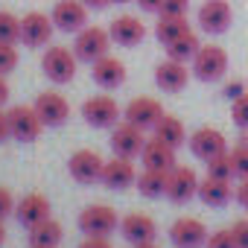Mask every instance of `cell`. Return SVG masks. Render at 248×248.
<instances>
[{
  "instance_id": "obj_13",
  "label": "cell",
  "mask_w": 248,
  "mask_h": 248,
  "mask_svg": "<svg viewBox=\"0 0 248 248\" xmlns=\"http://www.w3.org/2000/svg\"><path fill=\"white\" fill-rule=\"evenodd\" d=\"M53 32H56V24H53V15H44V12H27L21 18V41L27 47H47L53 41Z\"/></svg>"
},
{
  "instance_id": "obj_27",
  "label": "cell",
  "mask_w": 248,
  "mask_h": 248,
  "mask_svg": "<svg viewBox=\"0 0 248 248\" xmlns=\"http://www.w3.org/2000/svg\"><path fill=\"white\" fill-rule=\"evenodd\" d=\"M184 32H190V24H187V15H158V24H155V38L167 47L172 44L175 38H181Z\"/></svg>"
},
{
  "instance_id": "obj_25",
  "label": "cell",
  "mask_w": 248,
  "mask_h": 248,
  "mask_svg": "<svg viewBox=\"0 0 248 248\" xmlns=\"http://www.w3.org/2000/svg\"><path fill=\"white\" fill-rule=\"evenodd\" d=\"M62 236H64L62 225L50 216V219H44L41 225L30 228V248H59Z\"/></svg>"
},
{
  "instance_id": "obj_24",
  "label": "cell",
  "mask_w": 248,
  "mask_h": 248,
  "mask_svg": "<svg viewBox=\"0 0 248 248\" xmlns=\"http://www.w3.org/2000/svg\"><path fill=\"white\" fill-rule=\"evenodd\" d=\"M233 193H236V187L231 181H222V178H213V175H207L199 184V199L207 207H225V204H231Z\"/></svg>"
},
{
  "instance_id": "obj_23",
  "label": "cell",
  "mask_w": 248,
  "mask_h": 248,
  "mask_svg": "<svg viewBox=\"0 0 248 248\" xmlns=\"http://www.w3.org/2000/svg\"><path fill=\"white\" fill-rule=\"evenodd\" d=\"M140 161H143L146 170H161V172H170V170L178 167V161H175V149L167 146V143L158 140V138L146 140V146H143V152H140Z\"/></svg>"
},
{
  "instance_id": "obj_17",
  "label": "cell",
  "mask_w": 248,
  "mask_h": 248,
  "mask_svg": "<svg viewBox=\"0 0 248 248\" xmlns=\"http://www.w3.org/2000/svg\"><path fill=\"white\" fill-rule=\"evenodd\" d=\"M53 24L62 32H79L88 24V6L82 0H59L53 6Z\"/></svg>"
},
{
  "instance_id": "obj_6",
  "label": "cell",
  "mask_w": 248,
  "mask_h": 248,
  "mask_svg": "<svg viewBox=\"0 0 248 248\" xmlns=\"http://www.w3.org/2000/svg\"><path fill=\"white\" fill-rule=\"evenodd\" d=\"M102 170H105V161L93 149H76L67 158V172H70V178L76 184H96V181H102Z\"/></svg>"
},
{
  "instance_id": "obj_28",
  "label": "cell",
  "mask_w": 248,
  "mask_h": 248,
  "mask_svg": "<svg viewBox=\"0 0 248 248\" xmlns=\"http://www.w3.org/2000/svg\"><path fill=\"white\" fill-rule=\"evenodd\" d=\"M167 178H170V172H161V170H146L143 167V172H138V190H140V196L143 199H161V196H167Z\"/></svg>"
},
{
  "instance_id": "obj_2",
  "label": "cell",
  "mask_w": 248,
  "mask_h": 248,
  "mask_svg": "<svg viewBox=\"0 0 248 248\" xmlns=\"http://www.w3.org/2000/svg\"><path fill=\"white\" fill-rule=\"evenodd\" d=\"M76 67H79V59L73 50L67 47H47L44 50V59H41V70L50 82L56 85H67L73 76H76Z\"/></svg>"
},
{
  "instance_id": "obj_40",
  "label": "cell",
  "mask_w": 248,
  "mask_h": 248,
  "mask_svg": "<svg viewBox=\"0 0 248 248\" xmlns=\"http://www.w3.org/2000/svg\"><path fill=\"white\" fill-rule=\"evenodd\" d=\"M79 248H114V245H111L108 236H85L79 242Z\"/></svg>"
},
{
  "instance_id": "obj_14",
  "label": "cell",
  "mask_w": 248,
  "mask_h": 248,
  "mask_svg": "<svg viewBox=\"0 0 248 248\" xmlns=\"http://www.w3.org/2000/svg\"><path fill=\"white\" fill-rule=\"evenodd\" d=\"M199 175L193 167H175L170 170V178H167V199L172 204H187L190 199L199 196Z\"/></svg>"
},
{
  "instance_id": "obj_48",
  "label": "cell",
  "mask_w": 248,
  "mask_h": 248,
  "mask_svg": "<svg viewBox=\"0 0 248 248\" xmlns=\"http://www.w3.org/2000/svg\"><path fill=\"white\" fill-rule=\"evenodd\" d=\"M111 3H132V0H111Z\"/></svg>"
},
{
  "instance_id": "obj_34",
  "label": "cell",
  "mask_w": 248,
  "mask_h": 248,
  "mask_svg": "<svg viewBox=\"0 0 248 248\" xmlns=\"http://www.w3.org/2000/svg\"><path fill=\"white\" fill-rule=\"evenodd\" d=\"M18 67V50H15V44H3L0 41V73H12Z\"/></svg>"
},
{
  "instance_id": "obj_42",
  "label": "cell",
  "mask_w": 248,
  "mask_h": 248,
  "mask_svg": "<svg viewBox=\"0 0 248 248\" xmlns=\"http://www.w3.org/2000/svg\"><path fill=\"white\" fill-rule=\"evenodd\" d=\"M12 138V129H9V111L0 108V143Z\"/></svg>"
},
{
  "instance_id": "obj_9",
  "label": "cell",
  "mask_w": 248,
  "mask_h": 248,
  "mask_svg": "<svg viewBox=\"0 0 248 248\" xmlns=\"http://www.w3.org/2000/svg\"><path fill=\"white\" fill-rule=\"evenodd\" d=\"M207 236H210L207 225L202 219H196V216H181L170 228V242L175 248H204Z\"/></svg>"
},
{
  "instance_id": "obj_33",
  "label": "cell",
  "mask_w": 248,
  "mask_h": 248,
  "mask_svg": "<svg viewBox=\"0 0 248 248\" xmlns=\"http://www.w3.org/2000/svg\"><path fill=\"white\" fill-rule=\"evenodd\" d=\"M231 161H233L236 178H248V143L233 146V149H231Z\"/></svg>"
},
{
  "instance_id": "obj_21",
  "label": "cell",
  "mask_w": 248,
  "mask_h": 248,
  "mask_svg": "<svg viewBox=\"0 0 248 248\" xmlns=\"http://www.w3.org/2000/svg\"><path fill=\"white\" fill-rule=\"evenodd\" d=\"M138 181V170L132 164V158H120L114 155L111 161H105V170H102V184L108 190H126Z\"/></svg>"
},
{
  "instance_id": "obj_45",
  "label": "cell",
  "mask_w": 248,
  "mask_h": 248,
  "mask_svg": "<svg viewBox=\"0 0 248 248\" xmlns=\"http://www.w3.org/2000/svg\"><path fill=\"white\" fill-rule=\"evenodd\" d=\"M82 3H85L88 9H105V6L111 3V0H82Z\"/></svg>"
},
{
  "instance_id": "obj_31",
  "label": "cell",
  "mask_w": 248,
  "mask_h": 248,
  "mask_svg": "<svg viewBox=\"0 0 248 248\" xmlns=\"http://www.w3.org/2000/svg\"><path fill=\"white\" fill-rule=\"evenodd\" d=\"M204 167H207V175H213V178H222V181H233V178H236V172H233V161H231V152L216 155V158L207 161Z\"/></svg>"
},
{
  "instance_id": "obj_1",
  "label": "cell",
  "mask_w": 248,
  "mask_h": 248,
  "mask_svg": "<svg viewBox=\"0 0 248 248\" xmlns=\"http://www.w3.org/2000/svg\"><path fill=\"white\" fill-rule=\"evenodd\" d=\"M190 64H193V76L199 82H219L228 73V53H225V47L202 44Z\"/></svg>"
},
{
  "instance_id": "obj_47",
  "label": "cell",
  "mask_w": 248,
  "mask_h": 248,
  "mask_svg": "<svg viewBox=\"0 0 248 248\" xmlns=\"http://www.w3.org/2000/svg\"><path fill=\"white\" fill-rule=\"evenodd\" d=\"M132 248H158L155 242H140V245H132Z\"/></svg>"
},
{
  "instance_id": "obj_41",
  "label": "cell",
  "mask_w": 248,
  "mask_h": 248,
  "mask_svg": "<svg viewBox=\"0 0 248 248\" xmlns=\"http://www.w3.org/2000/svg\"><path fill=\"white\" fill-rule=\"evenodd\" d=\"M233 199H236V204H239V207H245V210H248V178H239Z\"/></svg>"
},
{
  "instance_id": "obj_35",
  "label": "cell",
  "mask_w": 248,
  "mask_h": 248,
  "mask_svg": "<svg viewBox=\"0 0 248 248\" xmlns=\"http://www.w3.org/2000/svg\"><path fill=\"white\" fill-rule=\"evenodd\" d=\"M204 248H236V245H233V233H231V228H219V231H213V233L207 236Z\"/></svg>"
},
{
  "instance_id": "obj_15",
  "label": "cell",
  "mask_w": 248,
  "mask_h": 248,
  "mask_svg": "<svg viewBox=\"0 0 248 248\" xmlns=\"http://www.w3.org/2000/svg\"><path fill=\"white\" fill-rule=\"evenodd\" d=\"M32 108L38 111L41 123H44V126H50V129L64 126L67 117H70V102H67L62 93H56V91H44V93H38L35 102H32Z\"/></svg>"
},
{
  "instance_id": "obj_46",
  "label": "cell",
  "mask_w": 248,
  "mask_h": 248,
  "mask_svg": "<svg viewBox=\"0 0 248 248\" xmlns=\"http://www.w3.org/2000/svg\"><path fill=\"white\" fill-rule=\"evenodd\" d=\"M6 242V225H3V219H0V245Z\"/></svg>"
},
{
  "instance_id": "obj_20",
  "label": "cell",
  "mask_w": 248,
  "mask_h": 248,
  "mask_svg": "<svg viewBox=\"0 0 248 248\" xmlns=\"http://www.w3.org/2000/svg\"><path fill=\"white\" fill-rule=\"evenodd\" d=\"M120 233L126 242L132 245H140V242H155L158 236V225L152 216L146 213H129V216H123L120 219Z\"/></svg>"
},
{
  "instance_id": "obj_5",
  "label": "cell",
  "mask_w": 248,
  "mask_h": 248,
  "mask_svg": "<svg viewBox=\"0 0 248 248\" xmlns=\"http://www.w3.org/2000/svg\"><path fill=\"white\" fill-rule=\"evenodd\" d=\"M108 44H111L108 30H102V27H85V30H79V32H76L73 53H76V59H79V62L93 64L96 59L108 56Z\"/></svg>"
},
{
  "instance_id": "obj_12",
  "label": "cell",
  "mask_w": 248,
  "mask_h": 248,
  "mask_svg": "<svg viewBox=\"0 0 248 248\" xmlns=\"http://www.w3.org/2000/svg\"><path fill=\"white\" fill-rule=\"evenodd\" d=\"M9 129H12V138L15 140L32 143V140H38L44 123H41V117H38V111L32 105H15L9 111Z\"/></svg>"
},
{
  "instance_id": "obj_38",
  "label": "cell",
  "mask_w": 248,
  "mask_h": 248,
  "mask_svg": "<svg viewBox=\"0 0 248 248\" xmlns=\"http://www.w3.org/2000/svg\"><path fill=\"white\" fill-rule=\"evenodd\" d=\"M222 93H225V99H239L242 93H245V82L242 79H231V82H225V88H222Z\"/></svg>"
},
{
  "instance_id": "obj_44",
  "label": "cell",
  "mask_w": 248,
  "mask_h": 248,
  "mask_svg": "<svg viewBox=\"0 0 248 248\" xmlns=\"http://www.w3.org/2000/svg\"><path fill=\"white\" fill-rule=\"evenodd\" d=\"M9 99V82H6V76L0 73V105H3Z\"/></svg>"
},
{
  "instance_id": "obj_18",
  "label": "cell",
  "mask_w": 248,
  "mask_h": 248,
  "mask_svg": "<svg viewBox=\"0 0 248 248\" xmlns=\"http://www.w3.org/2000/svg\"><path fill=\"white\" fill-rule=\"evenodd\" d=\"M50 199L44 193H27L18 204H15V219L30 231L35 225H41L44 219H50Z\"/></svg>"
},
{
  "instance_id": "obj_26",
  "label": "cell",
  "mask_w": 248,
  "mask_h": 248,
  "mask_svg": "<svg viewBox=\"0 0 248 248\" xmlns=\"http://www.w3.org/2000/svg\"><path fill=\"white\" fill-rule=\"evenodd\" d=\"M152 132H155L158 140H164V143L172 146V149H178V146L187 143V129H184V123H181L178 117H172V114H164L161 123H158Z\"/></svg>"
},
{
  "instance_id": "obj_4",
  "label": "cell",
  "mask_w": 248,
  "mask_h": 248,
  "mask_svg": "<svg viewBox=\"0 0 248 248\" xmlns=\"http://www.w3.org/2000/svg\"><path fill=\"white\" fill-rule=\"evenodd\" d=\"M196 24L207 35H222L233 24V9H231L228 0H204L196 12Z\"/></svg>"
},
{
  "instance_id": "obj_7",
  "label": "cell",
  "mask_w": 248,
  "mask_h": 248,
  "mask_svg": "<svg viewBox=\"0 0 248 248\" xmlns=\"http://www.w3.org/2000/svg\"><path fill=\"white\" fill-rule=\"evenodd\" d=\"M82 117H85L88 126H93V129H114L117 123H120V105H117L114 96L99 93V96L85 99Z\"/></svg>"
},
{
  "instance_id": "obj_43",
  "label": "cell",
  "mask_w": 248,
  "mask_h": 248,
  "mask_svg": "<svg viewBox=\"0 0 248 248\" xmlns=\"http://www.w3.org/2000/svg\"><path fill=\"white\" fill-rule=\"evenodd\" d=\"M135 3L143 9V12H161V6H164V0H135Z\"/></svg>"
},
{
  "instance_id": "obj_39",
  "label": "cell",
  "mask_w": 248,
  "mask_h": 248,
  "mask_svg": "<svg viewBox=\"0 0 248 248\" xmlns=\"http://www.w3.org/2000/svg\"><path fill=\"white\" fill-rule=\"evenodd\" d=\"M12 213H15V199H12V193L6 187H0V219H6Z\"/></svg>"
},
{
  "instance_id": "obj_30",
  "label": "cell",
  "mask_w": 248,
  "mask_h": 248,
  "mask_svg": "<svg viewBox=\"0 0 248 248\" xmlns=\"http://www.w3.org/2000/svg\"><path fill=\"white\" fill-rule=\"evenodd\" d=\"M0 41H3V44L21 41V18H15L6 9H0Z\"/></svg>"
},
{
  "instance_id": "obj_3",
  "label": "cell",
  "mask_w": 248,
  "mask_h": 248,
  "mask_svg": "<svg viewBox=\"0 0 248 248\" xmlns=\"http://www.w3.org/2000/svg\"><path fill=\"white\" fill-rule=\"evenodd\" d=\"M76 222H79V231L88 236H111L120 228V216L111 204H88Z\"/></svg>"
},
{
  "instance_id": "obj_11",
  "label": "cell",
  "mask_w": 248,
  "mask_h": 248,
  "mask_svg": "<svg viewBox=\"0 0 248 248\" xmlns=\"http://www.w3.org/2000/svg\"><path fill=\"white\" fill-rule=\"evenodd\" d=\"M187 143H190V152L199 158V161H213L216 155H225L228 152V140H225V135L219 132V129H213V126H202V129H196L190 138H187Z\"/></svg>"
},
{
  "instance_id": "obj_16",
  "label": "cell",
  "mask_w": 248,
  "mask_h": 248,
  "mask_svg": "<svg viewBox=\"0 0 248 248\" xmlns=\"http://www.w3.org/2000/svg\"><path fill=\"white\" fill-rule=\"evenodd\" d=\"M190 82V70H187V62H175V59H164L158 67H155V85L164 91V93H181Z\"/></svg>"
},
{
  "instance_id": "obj_19",
  "label": "cell",
  "mask_w": 248,
  "mask_h": 248,
  "mask_svg": "<svg viewBox=\"0 0 248 248\" xmlns=\"http://www.w3.org/2000/svg\"><path fill=\"white\" fill-rule=\"evenodd\" d=\"M108 35H111V41L120 44V47H138V44H143V38H146V24H143L140 18H135V15H120V18L111 21Z\"/></svg>"
},
{
  "instance_id": "obj_22",
  "label": "cell",
  "mask_w": 248,
  "mask_h": 248,
  "mask_svg": "<svg viewBox=\"0 0 248 248\" xmlns=\"http://www.w3.org/2000/svg\"><path fill=\"white\" fill-rule=\"evenodd\" d=\"M91 76H93V82L99 88L114 91V88H120L123 82H126V64H123L120 59H114V56H102V59H96L91 64Z\"/></svg>"
},
{
  "instance_id": "obj_29",
  "label": "cell",
  "mask_w": 248,
  "mask_h": 248,
  "mask_svg": "<svg viewBox=\"0 0 248 248\" xmlns=\"http://www.w3.org/2000/svg\"><path fill=\"white\" fill-rule=\"evenodd\" d=\"M199 47H202V41H199V35L190 30V32H184L181 38H175L172 44H167L164 50H167V56L175 59V62H193V56L199 53Z\"/></svg>"
},
{
  "instance_id": "obj_36",
  "label": "cell",
  "mask_w": 248,
  "mask_h": 248,
  "mask_svg": "<svg viewBox=\"0 0 248 248\" xmlns=\"http://www.w3.org/2000/svg\"><path fill=\"white\" fill-rule=\"evenodd\" d=\"M231 233H233V245L236 248H248V216L245 219H236L231 225Z\"/></svg>"
},
{
  "instance_id": "obj_10",
  "label": "cell",
  "mask_w": 248,
  "mask_h": 248,
  "mask_svg": "<svg viewBox=\"0 0 248 248\" xmlns=\"http://www.w3.org/2000/svg\"><path fill=\"white\" fill-rule=\"evenodd\" d=\"M164 114H167L164 105L158 99H152V96H135L126 108H123V120H129L132 126H138L143 132L146 129H155Z\"/></svg>"
},
{
  "instance_id": "obj_32",
  "label": "cell",
  "mask_w": 248,
  "mask_h": 248,
  "mask_svg": "<svg viewBox=\"0 0 248 248\" xmlns=\"http://www.w3.org/2000/svg\"><path fill=\"white\" fill-rule=\"evenodd\" d=\"M231 120H233V126L248 132V93H242L239 99L231 102Z\"/></svg>"
},
{
  "instance_id": "obj_37",
  "label": "cell",
  "mask_w": 248,
  "mask_h": 248,
  "mask_svg": "<svg viewBox=\"0 0 248 248\" xmlns=\"http://www.w3.org/2000/svg\"><path fill=\"white\" fill-rule=\"evenodd\" d=\"M187 9H190V0H164L158 15H187Z\"/></svg>"
},
{
  "instance_id": "obj_8",
  "label": "cell",
  "mask_w": 248,
  "mask_h": 248,
  "mask_svg": "<svg viewBox=\"0 0 248 248\" xmlns=\"http://www.w3.org/2000/svg\"><path fill=\"white\" fill-rule=\"evenodd\" d=\"M143 146H146L143 129L132 126L129 120L117 123V126L111 129V152H114V155H120V158H132V161H135V158H140Z\"/></svg>"
}]
</instances>
